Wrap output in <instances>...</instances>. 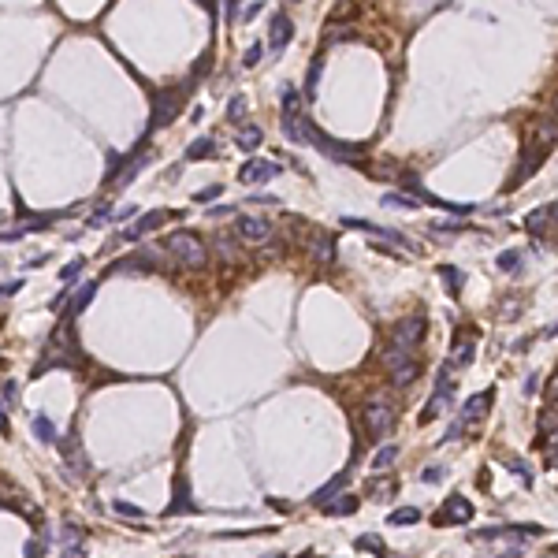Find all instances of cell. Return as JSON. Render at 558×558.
<instances>
[{"mask_svg":"<svg viewBox=\"0 0 558 558\" xmlns=\"http://www.w3.org/2000/svg\"><path fill=\"white\" fill-rule=\"evenodd\" d=\"M491 402H495V391H491V388H488V391H480V394H473V399L461 406V413H458V421L450 424L447 439H458L461 432H465V428L480 424V421H484V417L491 413Z\"/></svg>","mask_w":558,"mask_h":558,"instance_id":"obj_4","label":"cell"},{"mask_svg":"<svg viewBox=\"0 0 558 558\" xmlns=\"http://www.w3.org/2000/svg\"><path fill=\"white\" fill-rule=\"evenodd\" d=\"M179 101H182L179 90H160V93H157V97H153V112H149V134L160 131V127H168L171 120H175Z\"/></svg>","mask_w":558,"mask_h":558,"instance_id":"obj_7","label":"cell"},{"mask_svg":"<svg viewBox=\"0 0 558 558\" xmlns=\"http://www.w3.org/2000/svg\"><path fill=\"white\" fill-rule=\"evenodd\" d=\"M60 454H63V461H67V469H71V473L74 477H82L86 473V469H90V465H86V458H82V447H79V439H63V450H60Z\"/></svg>","mask_w":558,"mask_h":558,"instance_id":"obj_20","label":"cell"},{"mask_svg":"<svg viewBox=\"0 0 558 558\" xmlns=\"http://www.w3.org/2000/svg\"><path fill=\"white\" fill-rule=\"evenodd\" d=\"M353 34H358V26H350V23H328L324 26V41H350Z\"/></svg>","mask_w":558,"mask_h":558,"instance_id":"obj_31","label":"cell"},{"mask_svg":"<svg viewBox=\"0 0 558 558\" xmlns=\"http://www.w3.org/2000/svg\"><path fill=\"white\" fill-rule=\"evenodd\" d=\"M216 198H223V182H212V186H205V190H198V194H194L198 205H209V201H216Z\"/></svg>","mask_w":558,"mask_h":558,"instance_id":"obj_40","label":"cell"},{"mask_svg":"<svg viewBox=\"0 0 558 558\" xmlns=\"http://www.w3.org/2000/svg\"><path fill=\"white\" fill-rule=\"evenodd\" d=\"M175 216H182V212H175V209H157V212H145V216L138 220V223H134L131 231H123V234H120V239H115V242H131V239H138V234L160 231V228H164L168 220H175ZM115 242H109V250H112Z\"/></svg>","mask_w":558,"mask_h":558,"instance_id":"obj_9","label":"cell"},{"mask_svg":"<svg viewBox=\"0 0 558 558\" xmlns=\"http://www.w3.org/2000/svg\"><path fill=\"white\" fill-rule=\"evenodd\" d=\"M547 223H551V212H547V205H543V209H536L532 216L525 220V228H529L532 234H543V231H547Z\"/></svg>","mask_w":558,"mask_h":558,"instance_id":"obj_35","label":"cell"},{"mask_svg":"<svg viewBox=\"0 0 558 558\" xmlns=\"http://www.w3.org/2000/svg\"><path fill=\"white\" fill-rule=\"evenodd\" d=\"M350 484V477L346 473H339V477H331L320 491H313V507H328V502H335L339 499V491Z\"/></svg>","mask_w":558,"mask_h":558,"instance_id":"obj_19","label":"cell"},{"mask_svg":"<svg viewBox=\"0 0 558 558\" xmlns=\"http://www.w3.org/2000/svg\"><path fill=\"white\" fill-rule=\"evenodd\" d=\"M234 234H239L242 242H268V234H272V220H268V216H239Z\"/></svg>","mask_w":558,"mask_h":558,"instance_id":"obj_14","label":"cell"},{"mask_svg":"<svg viewBox=\"0 0 558 558\" xmlns=\"http://www.w3.org/2000/svg\"><path fill=\"white\" fill-rule=\"evenodd\" d=\"M216 250H220L223 257H228V261H234V257H239V250H234V239H231V234H220V239H216Z\"/></svg>","mask_w":558,"mask_h":558,"instance_id":"obj_44","label":"cell"},{"mask_svg":"<svg viewBox=\"0 0 558 558\" xmlns=\"http://www.w3.org/2000/svg\"><path fill=\"white\" fill-rule=\"evenodd\" d=\"M175 513H194V499H190V480L186 477L175 480V495H171L168 518H175Z\"/></svg>","mask_w":558,"mask_h":558,"instance_id":"obj_17","label":"cell"},{"mask_svg":"<svg viewBox=\"0 0 558 558\" xmlns=\"http://www.w3.org/2000/svg\"><path fill=\"white\" fill-rule=\"evenodd\" d=\"M0 268H4V261H0Z\"/></svg>","mask_w":558,"mask_h":558,"instance_id":"obj_60","label":"cell"},{"mask_svg":"<svg viewBox=\"0 0 558 558\" xmlns=\"http://www.w3.org/2000/svg\"><path fill=\"white\" fill-rule=\"evenodd\" d=\"M228 212H234V209H228V205H216V209H209V216H228Z\"/></svg>","mask_w":558,"mask_h":558,"instance_id":"obj_57","label":"cell"},{"mask_svg":"<svg viewBox=\"0 0 558 558\" xmlns=\"http://www.w3.org/2000/svg\"><path fill=\"white\" fill-rule=\"evenodd\" d=\"M212 153H216V138H194L186 145V160H205Z\"/></svg>","mask_w":558,"mask_h":558,"instance_id":"obj_27","label":"cell"},{"mask_svg":"<svg viewBox=\"0 0 558 558\" xmlns=\"http://www.w3.org/2000/svg\"><path fill=\"white\" fill-rule=\"evenodd\" d=\"M353 547H358V551H372V555H380V558H391L388 551H383V547H380V540H376V536H361V540H353Z\"/></svg>","mask_w":558,"mask_h":558,"instance_id":"obj_37","label":"cell"},{"mask_svg":"<svg viewBox=\"0 0 558 558\" xmlns=\"http://www.w3.org/2000/svg\"><path fill=\"white\" fill-rule=\"evenodd\" d=\"M60 543H63V547H82V543H86V529H82L79 521H63V525H60Z\"/></svg>","mask_w":558,"mask_h":558,"instance_id":"obj_25","label":"cell"},{"mask_svg":"<svg viewBox=\"0 0 558 558\" xmlns=\"http://www.w3.org/2000/svg\"><path fill=\"white\" fill-rule=\"evenodd\" d=\"M86 555V543L82 547H63V551H60V558H82Z\"/></svg>","mask_w":558,"mask_h":558,"instance_id":"obj_53","label":"cell"},{"mask_svg":"<svg viewBox=\"0 0 558 558\" xmlns=\"http://www.w3.org/2000/svg\"><path fill=\"white\" fill-rule=\"evenodd\" d=\"M279 101H283V120H294V115H302V97H298L294 86H283V90H279Z\"/></svg>","mask_w":558,"mask_h":558,"instance_id":"obj_24","label":"cell"},{"mask_svg":"<svg viewBox=\"0 0 558 558\" xmlns=\"http://www.w3.org/2000/svg\"><path fill=\"white\" fill-rule=\"evenodd\" d=\"M439 279H443V287H447L450 298H458L461 287H465V272H461V268H454V264H443V268H439Z\"/></svg>","mask_w":558,"mask_h":558,"instance_id":"obj_23","label":"cell"},{"mask_svg":"<svg viewBox=\"0 0 558 558\" xmlns=\"http://www.w3.org/2000/svg\"><path fill=\"white\" fill-rule=\"evenodd\" d=\"M253 15H261V4H257V0H253V4H246V12H242V19H253Z\"/></svg>","mask_w":558,"mask_h":558,"instance_id":"obj_55","label":"cell"},{"mask_svg":"<svg viewBox=\"0 0 558 558\" xmlns=\"http://www.w3.org/2000/svg\"><path fill=\"white\" fill-rule=\"evenodd\" d=\"M309 145H317L324 157L339 160V164H358L361 160V145H350V142H339V138H328L317 123H309Z\"/></svg>","mask_w":558,"mask_h":558,"instance_id":"obj_5","label":"cell"},{"mask_svg":"<svg viewBox=\"0 0 558 558\" xmlns=\"http://www.w3.org/2000/svg\"><path fill=\"white\" fill-rule=\"evenodd\" d=\"M93 294H97V283H86V287H79V294L71 298L67 313H71V317H79V313H86V305L93 302Z\"/></svg>","mask_w":558,"mask_h":558,"instance_id":"obj_26","label":"cell"},{"mask_svg":"<svg viewBox=\"0 0 558 558\" xmlns=\"http://www.w3.org/2000/svg\"><path fill=\"white\" fill-rule=\"evenodd\" d=\"M149 264H157V257L149 253V250H138V253H131V257H120V261H115L109 272L112 276H138V272H149Z\"/></svg>","mask_w":558,"mask_h":558,"instance_id":"obj_15","label":"cell"},{"mask_svg":"<svg viewBox=\"0 0 558 558\" xmlns=\"http://www.w3.org/2000/svg\"><path fill=\"white\" fill-rule=\"evenodd\" d=\"M104 223H112V209H101V212H93V216L86 220V228H104Z\"/></svg>","mask_w":558,"mask_h":558,"instance_id":"obj_45","label":"cell"},{"mask_svg":"<svg viewBox=\"0 0 558 558\" xmlns=\"http://www.w3.org/2000/svg\"><path fill=\"white\" fill-rule=\"evenodd\" d=\"M417 521H421V510L417 507H402V510L388 513V525H394V529H406V525H417Z\"/></svg>","mask_w":558,"mask_h":558,"instance_id":"obj_28","label":"cell"},{"mask_svg":"<svg viewBox=\"0 0 558 558\" xmlns=\"http://www.w3.org/2000/svg\"><path fill=\"white\" fill-rule=\"evenodd\" d=\"M521 261H525V253H521V250H502L495 264L502 268V272H510V276H513V272H521Z\"/></svg>","mask_w":558,"mask_h":558,"instance_id":"obj_32","label":"cell"},{"mask_svg":"<svg viewBox=\"0 0 558 558\" xmlns=\"http://www.w3.org/2000/svg\"><path fill=\"white\" fill-rule=\"evenodd\" d=\"M112 510H115V518H123V521H145V510L134 507V502H127V499H115Z\"/></svg>","mask_w":558,"mask_h":558,"instance_id":"obj_29","label":"cell"},{"mask_svg":"<svg viewBox=\"0 0 558 558\" xmlns=\"http://www.w3.org/2000/svg\"><path fill=\"white\" fill-rule=\"evenodd\" d=\"M547 160V145H536V142H529L525 145V153H521V164H518V171H513V179H510V186H521L525 179L532 175V171H540V164Z\"/></svg>","mask_w":558,"mask_h":558,"instance_id":"obj_13","label":"cell"},{"mask_svg":"<svg viewBox=\"0 0 558 558\" xmlns=\"http://www.w3.org/2000/svg\"><path fill=\"white\" fill-rule=\"evenodd\" d=\"M19 287H23V283H19V279H12V283H4V287H0V298H8V294H15V291H19Z\"/></svg>","mask_w":558,"mask_h":558,"instance_id":"obj_54","label":"cell"},{"mask_svg":"<svg viewBox=\"0 0 558 558\" xmlns=\"http://www.w3.org/2000/svg\"><path fill=\"white\" fill-rule=\"evenodd\" d=\"M246 109H250V104H246V97H242V93H234L231 104H228V120H231V123H239L242 115H246Z\"/></svg>","mask_w":558,"mask_h":558,"instance_id":"obj_41","label":"cell"},{"mask_svg":"<svg viewBox=\"0 0 558 558\" xmlns=\"http://www.w3.org/2000/svg\"><path fill=\"white\" fill-rule=\"evenodd\" d=\"M507 469H513V473L521 477V484H525V488H532V469L525 465L521 458H507Z\"/></svg>","mask_w":558,"mask_h":558,"instance_id":"obj_39","label":"cell"},{"mask_svg":"<svg viewBox=\"0 0 558 558\" xmlns=\"http://www.w3.org/2000/svg\"><path fill=\"white\" fill-rule=\"evenodd\" d=\"M279 171H283V168H279L276 160L253 157V160H246V164L239 168V182H250V186H257V182H272Z\"/></svg>","mask_w":558,"mask_h":558,"instance_id":"obj_12","label":"cell"},{"mask_svg":"<svg viewBox=\"0 0 558 558\" xmlns=\"http://www.w3.org/2000/svg\"><path fill=\"white\" fill-rule=\"evenodd\" d=\"M543 391H547V402H551V406H558V372H555L551 380H547V388H543Z\"/></svg>","mask_w":558,"mask_h":558,"instance_id":"obj_51","label":"cell"},{"mask_svg":"<svg viewBox=\"0 0 558 558\" xmlns=\"http://www.w3.org/2000/svg\"><path fill=\"white\" fill-rule=\"evenodd\" d=\"M436 525H469L473 521V502H469L465 495H450L443 502V510L432 518Z\"/></svg>","mask_w":558,"mask_h":558,"instance_id":"obj_10","label":"cell"},{"mask_svg":"<svg viewBox=\"0 0 558 558\" xmlns=\"http://www.w3.org/2000/svg\"><path fill=\"white\" fill-rule=\"evenodd\" d=\"M23 558H45V543H41V540H30L26 551H23Z\"/></svg>","mask_w":558,"mask_h":558,"instance_id":"obj_48","label":"cell"},{"mask_svg":"<svg viewBox=\"0 0 558 558\" xmlns=\"http://www.w3.org/2000/svg\"><path fill=\"white\" fill-rule=\"evenodd\" d=\"M291 34H294V26H291V19H287L283 12H276L272 19H268V56H279L287 45H291Z\"/></svg>","mask_w":558,"mask_h":558,"instance_id":"obj_11","label":"cell"},{"mask_svg":"<svg viewBox=\"0 0 558 558\" xmlns=\"http://www.w3.org/2000/svg\"><path fill=\"white\" fill-rule=\"evenodd\" d=\"M71 358H74V339H71V328H56V335L49 339L45 353H41V361H38L34 376H41V372H49V369H56V365H63V369H71V365H74Z\"/></svg>","mask_w":558,"mask_h":558,"instance_id":"obj_3","label":"cell"},{"mask_svg":"<svg viewBox=\"0 0 558 558\" xmlns=\"http://www.w3.org/2000/svg\"><path fill=\"white\" fill-rule=\"evenodd\" d=\"M276 558H283V555H276Z\"/></svg>","mask_w":558,"mask_h":558,"instance_id":"obj_61","label":"cell"},{"mask_svg":"<svg viewBox=\"0 0 558 558\" xmlns=\"http://www.w3.org/2000/svg\"><path fill=\"white\" fill-rule=\"evenodd\" d=\"M309 253H313L317 264H331V261H335V239L324 234V231H317L313 239H309Z\"/></svg>","mask_w":558,"mask_h":558,"instance_id":"obj_16","label":"cell"},{"mask_svg":"<svg viewBox=\"0 0 558 558\" xmlns=\"http://www.w3.org/2000/svg\"><path fill=\"white\" fill-rule=\"evenodd\" d=\"M264 142V131L257 123H242L239 134H234V145H239V153H253L257 145Z\"/></svg>","mask_w":558,"mask_h":558,"instance_id":"obj_18","label":"cell"},{"mask_svg":"<svg viewBox=\"0 0 558 558\" xmlns=\"http://www.w3.org/2000/svg\"><path fill=\"white\" fill-rule=\"evenodd\" d=\"M0 436H8V410L0 406Z\"/></svg>","mask_w":558,"mask_h":558,"instance_id":"obj_56","label":"cell"},{"mask_svg":"<svg viewBox=\"0 0 558 558\" xmlns=\"http://www.w3.org/2000/svg\"><path fill=\"white\" fill-rule=\"evenodd\" d=\"M34 436L41 443H56V428H52V421L45 413H34Z\"/></svg>","mask_w":558,"mask_h":558,"instance_id":"obj_30","label":"cell"},{"mask_svg":"<svg viewBox=\"0 0 558 558\" xmlns=\"http://www.w3.org/2000/svg\"><path fill=\"white\" fill-rule=\"evenodd\" d=\"M250 201H253V205H279L276 194H261V190H257V194H250Z\"/></svg>","mask_w":558,"mask_h":558,"instance_id":"obj_52","label":"cell"},{"mask_svg":"<svg viewBox=\"0 0 558 558\" xmlns=\"http://www.w3.org/2000/svg\"><path fill=\"white\" fill-rule=\"evenodd\" d=\"M555 112H558V97H555Z\"/></svg>","mask_w":558,"mask_h":558,"instance_id":"obj_59","label":"cell"},{"mask_svg":"<svg viewBox=\"0 0 558 558\" xmlns=\"http://www.w3.org/2000/svg\"><path fill=\"white\" fill-rule=\"evenodd\" d=\"M421 339H424V317H406L391 328V339L383 346V365H388L394 388H410L421 372V361H417Z\"/></svg>","mask_w":558,"mask_h":558,"instance_id":"obj_1","label":"cell"},{"mask_svg":"<svg viewBox=\"0 0 558 558\" xmlns=\"http://www.w3.org/2000/svg\"><path fill=\"white\" fill-rule=\"evenodd\" d=\"M450 399H454V380L447 376V369H439V376H436V391H432V399H428V406L421 410V417H417V424H428L439 410H447Z\"/></svg>","mask_w":558,"mask_h":558,"instance_id":"obj_8","label":"cell"},{"mask_svg":"<svg viewBox=\"0 0 558 558\" xmlns=\"http://www.w3.org/2000/svg\"><path fill=\"white\" fill-rule=\"evenodd\" d=\"M4 402H8V406H15V402H19V383H15V380H8V383H4Z\"/></svg>","mask_w":558,"mask_h":558,"instance_id":"obj_50","label":"cell"},{"mask_svg":"<svg viewBox=\"0 0 558 558\" xmlns=\"http://www.w3.org/2000/svg\"><path fill=\"white\" fill-rule=\"evenodd\" d=\"M261 56H264V45H261V41H253V45L242 52V67H257V63H261Z\"/></svg>","mask_w":558,"mask_h":558,"instance_id":"obj_42","label":"cell"},{"mask_svg":"<svg viewBox=\"0 0 558 558\" xmlns=\"http://www.w3.org/2000/svg\"><path fill=\"white\" fill-rule=\"evenodd\" d=\"M394 458H399V447H394V443H388V447H380V454L372 458V469H388V465H391Z\"/></svg>","mask_w":558,"mask_h":558,"instance_id":"obj_38","label":"cell"},{"mask_svg":"<svg viewBox=\"0 0 558 558\" xmlns=\"http://www.w3.org/2000/svg\"><path fill=\"white\" fill-rule=\"evenodd\" d=\"M82 257H74V261H67V264H63L60 268V279H63V283H74V279H79V272H82Z\"/></svg>","mask_w":558,"mask_h":558,"instance_id":"obj_43","label":"cell"},{"mask_svg":"<svg viewBox=\"0 0 558 558\" xmlns=\"http://www.w3.org/2000/svg\"><path fill=\"white\" fill-rule=\"evenodd\" d=\"M283 134H287V142H294V145H309V120L305 115L283 120Z\"/></svg>","mask_w":558,"mask_h":558,"instance_id":"obj_22","label":"cell"},{"mask_svg":"<svg viewBox=\"0 0 558 558\" xmlns=\"http://www.w3.org/2000/svg\"><path fill=\"white\" fill-rule=\"evenodd\" d=\"M543 443H547V450H551V458H547V461H551V465H558V428L543 439Z\"/></svg>","mask_w":558,"mask_h":558,"instance_id":"obj_49","label":"cell"},{"mask_svg":"<svg viewBox=\"0 0 558 558\" xmlns=\"http://www.w3.org/2000/svg\"><path fill=\"white\" fill-rule=\"evenodd\" d=\"M353 510H358V499H353V495H346V499L328 502V510H324V513H331V518H346V513H353Z\"/></svg>","mask_w":558,"mask_h":558,"instance_id":"obj_34","label":"cell"},{"mask_svg":"<svg viewBox=\"0 0 558 558\" xmlns=\"http://www.w3.org/2000/svg\"><path fill=\"white\" fill-rule=\"evenodd\" d=\"M320 71H324V56H313V63H309V79H305V97H309V101L317 97V82H320Z\"/></svg>","mask_w":558,"mask_h":558,"instance_id":"obj_33","label":"cell"},{"mask_svg":"<svg viewBox=\"0 0 558 558\" xmlns=\"http://www.w3.org/2000/svg\"><path fill=\"white\" fill-rule=\"evenodd\" d=\"M547 212H551V220H558V201H555V205H547Z\"/></svg>","mask_w":558,"mask_h":558,"instance_id":"obj_58","label":"cell"},{"mask_svg":"<svg viewBox=\"0 0 558 558\" xmlns=\"http://www.w3.org/2000/svg\"><path fill=\"white\" fill-rule=\"evenodd\" d=\"M473 358H477V342L465 339V335H458V339H454V350H450V365H454V369H465Z\"/></svg>","mask_w":558,"mask_h":558,"instance_id":"obj_21","label":"cell"},{"mask_svg":"<svg viewBox=\"0 0 558 558\" xmlns=\"http://www.w3.org/2000/svg\"><path fill=\"white\" fill-rule=\"evenodd\" d=\"M421 480H424V484H439V480H443V465H428L421 473Z\"/></svg>","mask_w":558,"mask_h":558,"instance_id":"obj_46","label":"cell"},{"mask_svg":"<svg viewBox=\"0 0 558 558\" xmlns=\"http://www.w3.org/2000/svg\"><path fill=\"white\" fill-rule=\"evenodd\" d=\"M380 205H383V209H417V201L406 198V194H383Z\"/></svg>","mask_w":558,"mask_h":558,"instance_id":"obj_36","label":"cell"},{"mask_svg":"<svg viewBox=\"0 0 558 558\" xmlns=\"http://www.w3.org/2000/svg\"><path fill=\"white\" fill-rule=\"evenodd\" d=\"M134 205H120V209H112V223H123V220H131L134 216Z\"/></svg>","mask_w":558,"mask_h":558,"instance_id":"obj_47","label":"cell"},{"mask_svg":"<svg viewBox=\"0 0 558 558\" xmlns=\"http://www.w3.org/2000/svg\"><path fill=\"white\" fill-rule=\"evenodd\" d=\"M394 417H399V410H394L383 394H372V399L365 402V428H369V436H388L394 428Z\"/></svg>","mask_w":558,"mask_h":558,"instance_id":"obj_6","label":"cell"},{"mask_svg":"<svg viewBox=\"0 0 558 558\" xmlns=\"http://www.w3.org/2000/svg\"><path fill=\"white\" fill-rule=\"evenodd\" d=\"M164 246H168V253L186 268H205L209 264V246L201 242V234H194V231H171Z\"/></svg>","mask_w":558,"mask_h":558,"instance_id":"obj_2","label":"cell"}]
</instances>
